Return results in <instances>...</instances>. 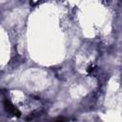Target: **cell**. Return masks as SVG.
<instances>
[{"label": "cell", "instance_id": "cell-1", "mask_svg": "<svg viewBox=\"0 0 122 122\" xmlns=\"http://www.w3.org/2000/svg\"><path fill=\"white\" fill-rule=\"evenodd\" d=\"M4 107H5L6 111H7L9 113H10V114H12V115H16V116H19V115H20V112H19V111L10 103V101H9L8 99L4 100Z\"/></svg>", "mask_w": 122, "mask_h": 122}]
</instances>
